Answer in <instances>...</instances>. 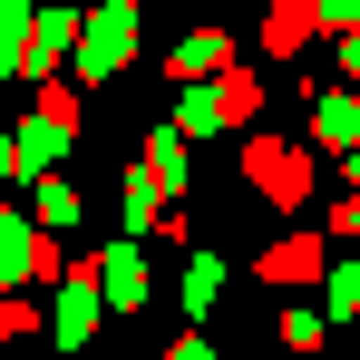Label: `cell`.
Returning a JSON list of instances; mask_svg holds the SVG:
<instances>
[{"label": "cell", "instance_id": "obj_1", "mask_svg": "<svg viewBox=\"0 0 360 360\" xmlns=\"http://www.w3.org/2000/svg\"><path fill=\"white\" fill-rule=\"evenodd\" d=\"M68 127H78V108H68V88H49V98H39V117H30L20 136H10V146H20L10 166H30V176H49V166L68 156Z\"/></svg>", "mask_w": 360, "mask_h": 360}, {"label": "cell", "instance_id": "obj_2", "mask_svg": "<svg viewBox=\"0 0 360 360\" xmlns=\"http://www.w3.org/2000/svg\"><path fill=\"white\" fill-rule=\"evenodd\" d=\"M39 273H59V243L39 234V224H20V214H0V292L39 283Z\"/></svg>", "mask_w": 360, "mask_h": 360}, {"label": "cell", "instance_id": "obj_3", "mask_svg": "<svg viewBox=\"0 0 360 360\" xmlns=\"http://www.w3.org/2000/svg\"><path fill=\"white\" fill-rule=\"evenodd\" d=\"M243 166H253V185H263L273 205H292L302 185H311V156H302V146H273V136H253V146H243Z\"/></svg>", "mask_w": 360, "mask_h": 360}, {"label": "cell", "instance_id": "obj_4", "mask_svg": "<svg viewBox=\"0 0 360 360\" xmlns=\"http://www.w3.org/2000/svg\"><path fill=\"white\" fill-rule=\"evenodd\" d=\"M49 331H59L68 351L98 331V273H68V283H59V311H49Z\"/></svg>", "mask_w": 360, "mask_h": 360}, {"label": "cell", "instance_id": "obj_5", "mask_svg": "<svg viewBox=\"0 0 360 360\" xmlns=\"http://www.w3.org/2000/svg\"><path fill=\"white\" fill-rule=\"evenodd\" d=\"M127 59V10L117 0H108V10H98V20H88V49H78V68H88V78H108V68Z\"/></svg>", "mask_w": 360, "mask_h": 360}, {"label": "cell", "instance_id": "obj_6", "mask_svg": "<svg viewBox=\"0 0 360 360\" xmlns=\"http://www.w3.org/2000/svg\"><path fill=\"white\" fill-rule=\"evenodd\" d=\"M311 30H321V20H311V0H273V20H263V39H273V49H302Z\"/></svg>", "mask_w": 360, "mask_h": 360}, {"label": "cell", "instance_id": "obj_7", "mask_svg": "<svg viewBox=\"0 0 360 360\" xmlns=\"http://www.w3.org/2000/svg\"><path fill=\"white\" fill-rule=\"evenodd\" d=\"M311 263H321V243H311V234H292V243H273V253H263V273H273V283H302Z\"/></svg>", "mask_w": 360, "mask_h": 360}, {"label": "cell", "instance_id": "obj_8", "mask_svg": "<svg viewBox=\"0 0 360 360\" xmlns=\"http://www.w3.org/2000/svg\"><path fill=\"white\" fill-rule=\"evenodd\" d=\"M146 176H156V195L185 185V146H176V136H146Z\"/></svg>", "mask_w": 360, "mask_h": 360}, {"label": "cell", "instance_id": "obj_9", "mask_svg": "<svg viewBox=\"0 0 360 360\" xmlns=\"http://www.w3.org/2000/svg\"><path fill=\"white\" fill-rule=\"evenodd\" d=\"M39 224H49V234H59V224H78V185H68V176L39 185Z\"/></svg>", "mask_w": 360, "mask_h": 360}, {"label": "cell", "instance_id": "obj_10", "mask_svg": "<svg viewBox=\"0 0 360 360\" xmlns=\"http://www.w3.org/2000/svg\"><path fill=\"white\" fill-rule=\"evenodd\" d=\"M214 108H224V127H243V117H253V108H263V88H253V78H243V68H234V78L214 88Z\"/></svg>", "mask_w": 360, "mask_h": 360}, {"label": "cell", "instance_id": "obj_11", "mask_svg": "<svg viewBox=\"0 0 360 360\" xmlns=\"http://www.w3.org/2000/svg\"><path fill=\"white\" fill-rule=\"evenodd\" d=\"M98 292H108V302H136V253H127V243L98 263Z\"/></svg>", "mask_w": 360, "mask_h": 360}, {"label": "cell", "instance_id": "obj_12", "mask_svg": "<svg viewBox=\"0 0 360 360\" xmlns=\"http://www.w3.org/2000/svg\"><path fill=\"white\" fill-rule=\"evenodd\" d=\"M321 136H331V146H360V108L351 98H321Z\"/></svg>", "mask_w": 360, "mask_h": 360}, {"label": "cell", "instance_id": "obj_13", "mask_svg": "<svg viewBox=\"0 0 360 360\" xmlns=\"http://www.w3.org/2000/svg\"><path fill=\"white\" fill-rule=\"evenodd\" d=\"M176 68H185V78H195V68H224V39H185V49H176Z\"/></svg>", "mask_w": 360, "mask_h": 360}, {"label": "cell", "instance_id": "obj_14", "mask_svg": "<svg viewBox=\"0 0 360 360\" xmlns=\"http://www.w3.org/2000/svg\"><path fill=\"white\" fill-rule=\"evenodd\" d=\"M20 10H30V0H0V68L20 59Z\"/></svg>", "mask_w": 360, "mask_h": 360}, {"label": "cell", "instance_id": "obj_15", "mask_svg": "<svg viewBox=\"0 0 360 360\" xmlns=\"http://www.w3.org/2000/svg\"><path fill=\"white\" fill-rule=\"evenodd\" d=\"M311 20H321V30H341V20H360V0H311Z\"/></svg>", "mask_w": 360, "mask_h": 360}, {"label": "cell", "instance_id": "obj_16", "mask_svg": "<svg viewBox=\"0 0 360 360\" xmlns=\"http://www.w3.org/2000/svg\"><path fill=\"white\" fill-rule=\"evenodd\" d=\"M341 234H360V195H351V205H341Z\"/></svg>", "mask_w": 360, "mask_h": 360}, {"label": "cell", "instance_id": "obj_17", "mask_svg": "<svg viewBox=\"0 0 360 360\" xmlns=\"http://www.w3.org/2000/svg\"><path fill=\"white\" fill-rule=\"evenodd\" d=\"M341 59H351V78H360V30H351V49H341Z\"/></svg>", "mask_w": 360, "mask_h": 360}, {"label": "cell", "instance_id": "obj_18", "mask_svg": "<svg viewBox=\"0 0 360 360\" xmlns=\"http://www.w3.org/2000/svg\"><path fill=\"white\" fill-rule=\"evenodd\" d=\"M10 156H20V146H10V136H0V176H10Z\"/></svg>", "mask_w": 360, "mask_h": 360}, {"label": "cell", "instance_id": "obj_19", "mask_svg": "<svg viewBox=\"0 0 360 360\" xmlns=\"http://www.w3.org/2000/svg\"><path fill=\"white\" fill-rule=\"evenodd\" d=\"M176 360H205V341H185V351H176Z\"/></svg>", "mask_w": 360, "mask_h": 360}, {"label": "cell", "instance_id": "obj_20", "mask_svg": "<svg viewBox=\"0 0 360 360\" xmlns=\"http://www.w3.org/2000/svg\"><path fill=\"white\" fill-rule=\"evenodd\" d=\"M351 185H360V156H351Z\"/></svg>", "mask_w": 360, "mask_h": 360}]
</instances>
